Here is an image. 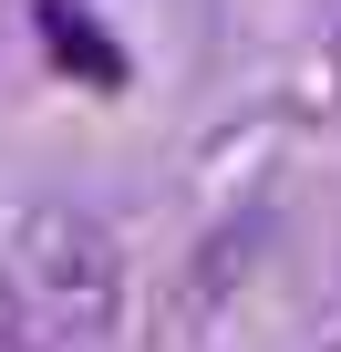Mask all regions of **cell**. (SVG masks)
<instances>
[{"label":"cell","mask_w":341,"mask_h":352,"mask_svg":"<svg viewBox=\"0 0 341 352\" xmlns=\"http://www.w3.org/2000/svg\"><path fill=\"white\" fill-rule=\"evenodd\" d=\"M124 259L83 208H21L0 228V352H104Z\"/></svg>","instance_id":"6da1fadb"},{"label":"cell","mask_w":341,"mask_h":352,"mask_svg":"<svg viewBox=\"0 0 341 352\" xmlns=\"http://www.w3.org/2000/svg\"><path fill=\"white\" fill-rule=\"evenodd\" d=\"M331 73H341V52H331Z\"/></svg>","instance_id":"3957f363"},{"label":"cell","mask_w":341,"mask_h":352,"mask_svg":"<svg viewBox=\"0 0 341 352\" xmlns=\"http://www.w3.org/2000/svg\"><path fill=\"white\" fill-rule=\"evenodd\" d=\"M42 42H52L62 63H83L93 83H114V52H104V42L83 32V11H73V0H52V11H42Z\"/></svg>","instance_id":"7a4b0ae2"}]
</instances>
